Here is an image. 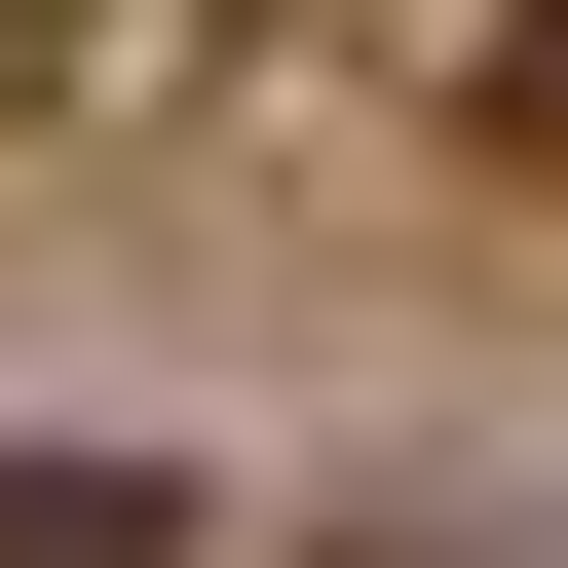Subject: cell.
<instances>
[{
	"label": "cell",
	"mask_w": 568,
	"mask_h": 568,
	"mask_svg": "<svg viewBox=\"0 0 568 568\" xmlns=\"http://www.w3.org/2000/svg\"><path fill=\"white\" fill-rule=\"evenodd\" d=\"M0 568H190V493L152 455H0Z\"/></svg>",
	"instance_id": "1"
},
{
	"label": "cell",
	"mask_w": 568,
	"mask_h": 568,
	"mask_svg": "<svg viewBox=\"0 0 568 568\" xmlns=\"http://www.w3.org/2000/svg\"><path fill=\"white\" fill-rule=\"evenodd\" d=\"M455 114H493V190H568V0H493V39H455Z\"/></svg>",
	"instance_id": "2"
},
{
	"label": "cell",
	"mask_w": 568,
	"mask_h": 568,
	"mask_svg": "<svg viewBox=\"0 0 568 568\" xmlns=\"http://www.w3.org/2000/svg\"><path fill=\"white\" fill-rule=\"evenodd\" d=\"M77 39H114V0H0V77H77Z\"/></svg>",
	"instance_id": "3"
},
{
	"label": "cell",
	"mask_w": 568,
	"mask_h": 568,
	"mask_svg": "<svg viewBox=\"0 0 568 568\" xmlns=\"http://www.w3.org/2000/svg\"><path fill=\"white\" fill-rule=\"evenodd\" d=\"M342 568H493V530H342Z\"/></svg>",
	"instance_id": "4"
}]
</instances>
